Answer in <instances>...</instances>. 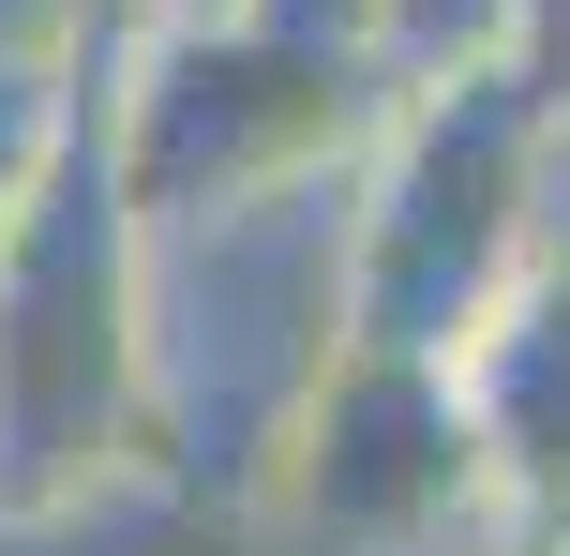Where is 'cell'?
<instances>
[]
</instances>
